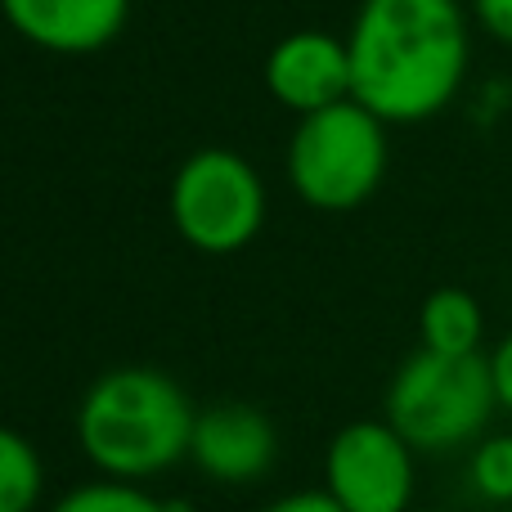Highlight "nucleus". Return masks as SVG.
<instances>
[{"instance_id": "obj_12", "label": "nucleus", "mask_w": 512, "mask_h": 512, "mask_svg": "<svg viewBox=\"0 0 512 512\" xmlns=\"http://www.w3.org/2000/svg\"><path fill=\"white\" fill-rule=\"evenodd\" d=\"M54 512H171V508L149 499L135 481H95V486H77L72 495H63Z\"/></svg>"}, {"instance_id": "obj_1", "label": "nucleus", "mask_w": 512, "mask_h": 512, "mask_svg": "<svg viewBox=\"0 0 512 512\" xmlns=\"http://www.w3.org/2000/svg\"><path fill=\"white\" fill-rule=\"evenodd\" d=\"M351 99L382 122H423L468 72L459 0H364L351 27Z\"/></svg>"}, {"instance_id": "obj_15", "label": "nucleus", "mask_w": 512, "mask_h": 512, "mask_svg": "<svg viewBox=\"0 0 512 512\" xmlns=\"http://www.w3.org/2000/svg\"><path fill=\"white\" fill-rule=\"evenodd\" d=\"M265 512H346L342 504H337L328 490H301V495H288V499H279L274 508H265Z\"/></svg>"}, {"instance_id": "obj_10", "label": "nucleus", "mask_w": 512, "mask_h": 512, "mask_svg": "<svg viewBox=\"0 0 512 512\" xmlns=\"http://www.w3.org/2000/svg\"><path fill=\"white\" fill-rule=\"evenodd\" d=\"M423 346L441 355H472L481 346V306L472 292L463 288H436L423 301Z\"/></svg>"}, {"instance_id": "obj_6", "label": "nucleus", "mask_w": 512, "mask_h": 512, "mask_svg": "<svg viewBox=\"0 0 512 512\" xmlns=\"http://www.w3.org/2000/svg\"><path fill=\"white\" fill-rule=\"evenodd\" d=\"M328 495L346 512H405L414 445L391 423H351L328 445Z\"/></svg>"}, {"instance_id": "obj_14", "label": "nucleus", "mask_w": 512, "mask_h": 512, "mask_svg": "<svg viewBox=\"0 0 512 512\" xmlns=\"http://www.w3.org/2000/svg\"><path fill=\"white\" fill-rule=\"evenodd\" d=\"M477 18L495 41L512 45V0H477Z\"/></svg>"}, {"instance_id": "obj_13", "label": "nucleus", "mask_w": 512, "mask_h": 512, "mask_svg": "<svg viewBox=\"0 0 512 512\" xmlns=\"http://www.w3.org/2000/svg\"><path fill=\"white\" fill-rule=\"evenodd\" d=\"M472 481L486 499L512 504V436H490L472 459Z\"/></svg>"}, {"instance_id": "obj_11", "label": "nucleus", "mask_w": 512, "mask_h": 512, "mask_svg": "<svg viewBox=\"0 0 512 512\" xmlns=\"http://www.w3.org/2000/svg\"><path fill=\"white\" fill-rule=\"evenodd\" d=\"M41 459L14 427H0V512H32L41 499Z\"/></svg>"}, {"instance_id": "obj_9", "label": "nucleus", "mask_w": 512, "mask_h": 512, "mask_svg": "<svg viewBox=\"0 0 512 512\" xmlns=\"http://www.w3.org/2000/svg\"><path fill=\"white\" fill-rule=\"evenodd\" d=\"M9 27L50 54H95L126 27L131 0H0Z\"/></svg>"}, {"instance_id": "obj_4", "label": "nucleus", "mask_w": 512, "mask_h": 512, "mask_svg": "<svg viewBox=\"0 0 512 512\" xmlns=\"http://www.w3.org/2000/svg\"><path fill=\"white\" fill-rule=\"evenodd\" d=\"M382 171H387V122L360 99H342L301 117L288 149V176L310 207L351 212L382 185Z\"/></svg>"}, {"instance_id": "obj_2", "label": "nucleus", "mask_w": 512, "mask_h": 512, "mask_svg": "<svg viewBox=\"0 0 512 512\" xmlns=\"http://www.w3.org/2000/svg\"><path fill=\"white\" fill-rule=\"evenodd\" d=\"M194 409L185 391L158 369H113L86 391L77 409V441L86 459L113 481L158 477L189 454Z\"/></svg>"}, {"instance_id": "obj_8", "label": "nucleus", "mask_w": 512, "mask_h": 512, "mask_svg": "<svg viewBox=\"0 0 512 512\" xmlns=\"http://www.w3.org/2000/svg\"><path fill=\"white\" fill-rule=\"evenodd\" d=\"M189 454L212 481L225 486H243V481H261L270 472L274 454H279V436H274L270 418L252 405H212L207 414L194 418V441Z\"/></svg>"}, {"instance_id": "obj_3", "label": "nucleus", "mask_w": 512, "mask_h": 512, "mask_svg": "<svg viewBox=\"0 0 512 512\" xmlns=\"http://www.w3.org/2000/svg\"><path fill=\"white\" fill-rule=\"evenodd\" d=\"M495 405V373H490L486 355H441L423 346L391 378L387 423L414 450L441 454L468 445L490 423Z\"/></svg>"}, {"instance_id": "obj_5", "label": "nucleus", "mask_w": 512, "mask_h": 512, "mask_svg": "<svg viewBox=\"0 0 512 512\" xmlns=\"http://www.w3.org/2000/svg\"><path fill=\"white\" fill-rule=\"evenodd\" d=\"M171 221L198 252H239L265 221V189L252 162L230 149H203L176 171Z\"/></svg>"}, {"instance_id": "obj_16", "label": "nucleus", "mask_w": 512, "mask_h": 512, "mask_svg": "<svg viewBox=\"0 0 512 512\" xmlns=\"http://www.w3.org/2000/svg\"><path fill=\"white\" fill-rule=\"evenodd\" d=\"M490 373H495V396L499 405L512 409V337L499 342V351L490 355Z\"/></svg>"}, {"instance_id": "obj_7", "label": "nucleus", "mask_w": 512, "mask_h": 512, "mask_svg": "<svg viewBox=\"0 0 512 512\" xmlns=\"http://www.w3.org/2000/svg\"><path fill=\"white\" fill-rule=\"evenodd\" d=\"M265 86L301 117L351 99V50L328 32H292L265 59Z\"/></svg>"}]
</instances>
